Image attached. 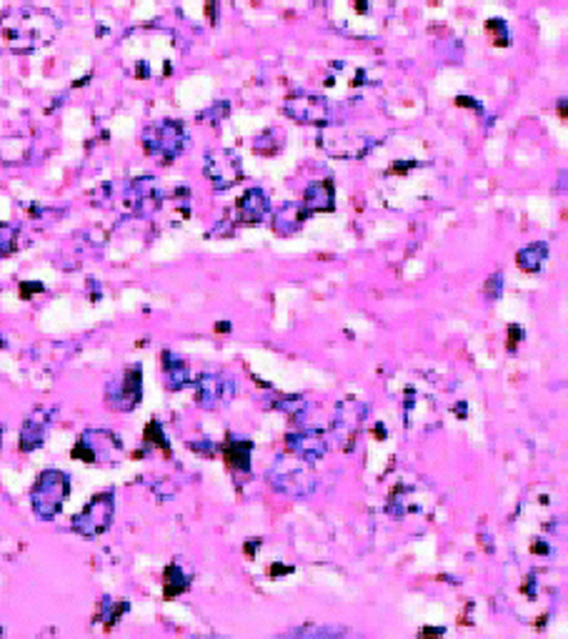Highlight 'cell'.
I'll list each match as a JSON object with an SVG mask.
<instances>
[{
	"label": "cell",
	"instance_id": "6da1fadb",
	"mask_svg": "<svg viewBox=\"0 0 568 639\" xmlns=\"http://www.w3.org/2000/svg\"><path fill=\"white\" fill-rule=\"evenodd\" d=\"M60 30V20L48 8L33 3H15L0 13V51L36 53L51 45Z\"/></svg>",
	"mask_w": 568,
	"mask_h": 639
},
{
	"label": "cell",
	"instance_id": "7a4b0ae2",
	"mask_svg": "<svg viewBox=\"0 0 568 639\" xmlns=\"http://www.w3.org/2000/svg\"><path fill=\"white\" fill-rule=\"evenodd\" d=\"M176 36L163 28H138L128 33L121 43L125 68L136 78H163L176 66Z\"/></svg>",
	"mask_w": 568,
	"mask_h": 639
},
{
	"label": "cell",
	"instance_id": "3957f363",
	"mask_svg": "<svg viewBox=\"0 0 568 639\" xmlns=\"http://www.w3.org/2000/svg\"><path fill=\"white\" fill-rule=\"evenodd\" d=\"M328 13L335 28L351 36H375L389 23L393 0H331Z\"/></svg>",
	"mask_w": 568,
	"mask_h": 639
},
{
	"label": "cell",
	"instance_id": "277c9868",
	"mask_svg": "<svg viewBox=\"0 0 568 639\" xmlns=\"http://www.w3.org/2000/svg\"><path fill=\"white\" fill-rule=\"evenodd\" d=\"M268 482L280 494L298 499V497H308L319 489V474L313 472L311 461L293 457V454H283L268 469Z\"/></svg>",
	"mask_w": 568,
	"mask_h": 639
},
{
	"label": "cell",
	"instance_id": "5b68a950",
	"mask_svg": "<svg viewBox=\"0 0 568 639\" xmlns=\"http://www.w3.org/2000/svg\"><path fill=\"white\" fill-rule=\"evenodd\" d=\"M70 494V476L60 469H45L36 479V484L30 489V501H33V512L41 516L43 522H51L60 515L63 504Z\"/></svg>",
	"mask_w": 568,
	"mask_h": 639
},
{
	"label": "cell",
	"instance_id": "8992f818",
	"mask_svg": "<svg viewBox=\"0 0 568 639\" xmlns=\"http://www.w3.org/2000/svg\"><path fill=\"white\" fill-rule=\"evenodd\" d=\"M319 146L333 158L359 161L363 156H368V151L375 146V139L359 131V128L326 124L319 133Z\"/></svg>",
	"mask_w": 568,
	"mask_h": 639
},
{
	"label": "cell",
	"instance_id": "52a82bcc",
	"mask_svg": "<svg viewBox=\"0 0 568 639\" xmlns=\"http://www.w3.org/2000/svg\"><path fill=\"white\" fill-rule=\"evenodd\" d=\"M185 128L178 124V121H158V124L148 125L146 131H143V148L155 156V158H161L163 164H173L176 158H178L183 148H185Z\"/></svg>",
	"mask_w": 568,
	"mask_h": 639
},
{
	"label": "cell",
	"instance_id": "ba28073f",
	"mask_svg": "<svg viewBox=\"0 0 568 639\" xmlns=\"http://www.w3.org/2000/svg\"><path fill=\"white\" fill-rule=\"evenodd\" d=\"M113 516H115V494L100 491L85 504L81 515L73 516V529L85 539H93V537H100L103 531H108Z\"/></svg>",
	"mask_w": 568,
	"mask_h": 639
},
{
	"label": "cell",
	"instance_id": "9c48e42d",
	"mask_svg": "<svg viewBox=\"0 0 568 639\" xmlns=\"http://www.w3.org/2000/svg\"><path fill=\"white\" fill-rule=\"evenodd\" d=\"M121 439L106 429H91L81 434V439L73 446V459H81L85 464H115L121 454Z\"/></svg>",
	"mask_w": 568,
	"mask_h": 639
},
{
	"label": "cell",
	"instance_id": "30bf717a",
	"mask_svg": "<svg viewBox=\"0 0 568 639\" xmlns=\"http://www.w3.org/2000/svg\"><path fill=\"white\" fill-rule=\"evenodd\" d=\"M140 396H143V369L138 363L128 366L121 379H115L108 384V391H106V399H108V406L115 409V411H130L136 409L140 403Z\"/></svg>",
	"mask_w": 568,
	"mask_h": 639
},
{
	"label": "cell",
	"instance_id": "8fae6325",
	"mask_svg": "<svg viewBox=\"0 0 568 639\" xmlns=\"http://www.w3.org/2000/svg\"><path fill=\"white\" fill-rule=\"evenodd\" d=\"M203 171H206L210 186H213L216 191H228V188H233V186L241 181V176H243L241 158H238L233 151H228V148L210 151L209 156H206Z\"/></svg>",
	"mask_w": 568,
	"mask_h": 639
},
{
	"label": "cell",
	"instance_id": "7c38bea8",
	"mask_svg": "<svg viewBox=\"0 0 568 639\" xmlns=\"http://www.w3.org/2000/svg\"><path fill=\"white\" fill-rule=\"evenodd\" d=\"M283 111L291 116L293 121L308 125H326L331 118V106L323 96L316 93H296L286 98Z\"/></svg>",
	"mask_w": 568,
	"mask_h": 639
},
{
	"label": "cell",
	"instance_id": "4fadbf2b",
	"mask_svg": "<svg viewBox=\"0 0 568 639\" xmlns=\"http://www.w3.org/2000/svg\"><path fill=\"white\" fill-rule=\"evenodd\" d=\"M233 394V381L218 374H201L195 381V402L201 409H218V403H228Z\"/></svg>",
	"mask_w": 568,
	"mask_h": 639
},
{
	"label": "cell",
	"instance_id": "5bb4252c",
	"mask_svg": "<svg viewBox=\"0 0 568 639\" xmlns=\"http://www.w3.org/2000/svg\"><path fill=\"white\" fill-rule=\"evenodd\" d=\"M363 417H366V406H363L359 399H346V402L338 403L333 429H335V436L343 442V449H351V446H353V439L359 436Z\"/></svg>",
	"mask_w": 568,
	"mask_h": 639
},
{
	"label": "cell",
	"instance_id": "9a60e30c",
	"mask_svg": "<svg viewBox=\"0 0 568 639\" xmlns=\"http://www.w3.org/2000/svg\"><path fill=\"white\" fill-rule=\"evenodd\" d=\"M286 449H288V454H293V457H301L305 459V461H311V464H316V461L326 457L328 442H326V436H323L320 431L301 429L286 436Z\"/></svg>",
	"mask_w": 568,
	"mask_h": 639
},
{
	"label": "cell",
	"instance_id": "2e32d148",
	"mask_svg": "<svg viewBox=\"0 0 568 639\" xmlns=\"http://www.w3.org/2000/svg\"><path fill=\"white\" fill-rule=\"evenodd\" d=\"M53 417H56V409H48V406H41L30 414L26 421H23V429H20V451H33L45 442L48 436V429L53 424Z\"/></svg>",
	"mask_w": 568,
	"mask_h": 639
},
{
	"label": "cell",
	"instance_id": "e0dca14e",
	"mask_svg": "<svg viewBox=\"0 0 568 639\" xmlns=\"http://www.w3.org/2000/svg\"><path fill=\"white\" fill-rule=\"evenodd\" d=\"M125 209L136 211V213H151L161 206V191L155 186V179H136L128 186L123 196Z\"/></svg>",
	"mask_w": 568,
	"mask_h": 639
},
{
	"label": "cell",
	"instance_id": "ac0fdd59",
	"mask_svg": "<svg viewBox=\"0 0 568 639\" xmlns=\"http://www.w3.org/2000/svg\"><path fill=\"white\" fill-rule=\"evenodd\" d=\"M268 196L261 191V188H248L246 194L241 196L236 206V216L238 221L246 223V226H253V223H261L268 216Z\"/></svg>",
	"mask_w": 568,
	"mask_h": 639
},
{
	"label": "cell",
	"instance_id": "d6986e66",
	"mask_svg": "<svg viewBox=\"0 0 568 639\" xmlns=\"http://www.w3.org/2000/svg\"><path fill=\"white\" fill-rule=\"evenodd\" d=\"M333 206H335V188H333L331 179L311 183V186L305 188L304 204H301L305 216L320 213V211H333Z\"/></svg>",
	"mask_w": 568,
	"mask_h": 639
},
{
	"label": "cell",
	"instance_id": "ffe728a7",
	"mask_svg": "<svg viewBox=\"0 0 568 639\" xmlns=\"http://www.w3.org/2000/svg\"><path fill=\"white\" fill-rule=\"evenodd\" d=\"M178 11L195 26H213L221 15L223 0H176Z\"/></svg>",
	"mask_w": 568,
	"mask_h": 639
},
{
	"label": "cell",
	"instance_id": "44dd1931",
	"mask_svg": "<svg viewBox=\"0 0 568 639\" xmlns=\"http://www.w3.org/2000/svg\"><path fill=\"white\" fill-rule=\"evenodd\" d=\"M250 454H253V442L248 439H228L223 444V459L231 469L238 472H248L250 469Z\"/></svg>",
	"mask_w": 568,
	"mask_h": 639
},
{
	"label": "cell",
	"instance_id": "7402d4cb",
	"mask_svg": "<svg viewBox=\"0 0 568 639\" xmlns=\"http://www.w3.org/2000/svg\"><path fill=\"white\" fill-rule=\"evenodd\" d=\"M163 374H166V384L170 391L183 389L191 381L188 366L173 351H163Z\"/></svg>",
	"mask_w": 568,
	"mask_h": 639
},
{
	"label": "cell",
	"instance_id": "603a6c76",
	"mask_svg": "<svg viewBox=\"0 0 568 639\" xmlns=\"http://www.w3.org/2000/svg\"><path fill=\"white\" fill-rule=\"evenodd\" d=\"M546 259H548L546 244H531V246H526V249H521L516 253V261H518V266H521L526 274H536V271H540V266H543Z\"/></svg>",
	"mask_w": 568,
	"mask_h": 639
},
{
	"label": "cell",
	"instance_id": "cb8c5ba5",
	"mask_svg": "<svg viewBox=\"0 0 568 639\" xmlns=\"http://www.w3.org/2000/svg\"><path fill=\"white\" fill-rule=\"evenodd\" d=\"M188 589V574H183L178 564H170L163 574V592H166V599H173L183 595Z\"/></svg>",
	"mask_w": 568,
	"mask_h": 639
},
{
	"label": "cell",
	"instance_id": "d4e9b609",
	"mask_svg": "<svg viewBox=\"0 0 568 639\" xmlns=\"http://www.w3.org/2000/svg\"><path fill=\"white\" fill-rule=\"evenodd\" d=\"M346 629L341 627H301V629H293L288 632V637H343Z\"/></svg>",
	"mask_w": 568,
	"mask_h": 639
},
{
	"label": "cell",
	"instance_id": "484cf974",
	"mask_svg": "<svg viewBox=\"0 0 568 639\" xmlns=\"http://www.w3.org/2000/svg\"><path fill=\"white\" fill-rule=\"evenodd\" d=\"M143 439H146V444L161 446L166 454H170V446H168V442H166V434H163V429H161V424H158V421H151V424H148V429H146V436H143Z\"/></svg>",
	"mask_w": 568,
	"mask_h": 639
},
{
	"label": "cell",
	"instance_id": "4316f807",
	"mask_svg": "<svg viewBox=\"0 0 568 639\" xmlns=\"http://www.w3.org/2000/svg\"><path fill=\"white\" fill-rule=\"evenodd\" d=\"M103 610H106V617H103V619H106V625L113 627L115 622H118V617H121V614L128 610V602H125V599H121V604H118V602H113V599H103Z\"/></svg>",
	"mask_w": 568,
	"mask_h": 639
},
{
	"label": "cell",
	"instance_id": "83f0119b",
	"mask_svg": "<svg viewBox=\"0 0 568 639\" xmlns=\"http://www.w3.org/2000/svg\"><path fill=\"white\" fill-rule=\"evenodd\" d=\"M15 238H18V231H15L13 226H0V256L13 253Z\"/></svg>",
	"mask_w": 568,
	"mask_h": 639
},
{
	"label": "cell",
	"instance_id": "f1b7e54d",
	"mask_svg": "<svg viewBox=\"0 0 568 639\" xmlns=\"http://www.w3.org/2000/svg\"><path fill=\"white\" fill-rule=\"evenodd\" d=\"M273 406L280 409V411H286V414H298L304 409V399L301 396H278Z\"/></svg>",
	"mask_w": 568,
	"mask_h": 639
},
{
	"label": "cell",
	"instance_id": "f546056e",
	"mask_svg": "<svg viewBox=\"0 0 568 639\" xmlns=\"http://www.w3.org/2000/svg\"><path fill=\"white\" fill-rule=\"evenodd\" d=\"M501 289H503V276H501V274H496V276L488 278V284H485V293H488L491 299L501 296Z\"/></svg>",
	"mask_w": 568,
	"mask_h": 639
},
{
	"label": "cell",
	"instance_id": "4dcf8cb0",
	"mask_svg": "<svg viewBox=\"0 0 568 639\" xmlns=\"http://www.w3.org/2000/svg\"><path fill=\"white\" fill-rule=\"evenodd\" d=\"M521 336L524 334H521V329H518V326H509V348H511V351L516 348V344L521 341Z\"/></svg>",
	"mask_w": 568,
	"mask_h": 639
},
{
	"label": "cell",
	"instance_id": "1f68e13d",
	"mask_svg": "<svg viewBox=\"0 0 568 639\" xmlns=\"http://www.w3.org/2000/svg\"><path fill=\"white\" fill-rule=\"evenodd\" d=\"M291 567H278V564H273V567H271V574H273V577H276V574H291Z\"/></svg>",
	"mask_w": 568,
	"mask_h": 639
},
{
	"label": "cell",
	"instance_id": "d6a6232c",
	"mask_svg": "<svg viewBox=\"0 0 568 639\" xmlns=\"http://www.w3.org/2000/svg\"><path fill=\"white\" fill-rule=\"evenodd\" d=\"M421 635H444V629H423Z\"/></svg>",
	"mask_w": 568,
	"mask_h": 639
},
{
	"label": "cell",
	"instance_id": "836d02e7",
	"mask_svg": "<svg viewBox=\"0 0 568 639\" xmlns=\"http://www.w3.org/2000/svg\"><path fill=\"white\" fill-rule=\"evenodd\" d=\"M0 635H3V629H0Z\"/></svg>",
	"mask_w": 568,
	"mask_h": 639
}]
</instances>
